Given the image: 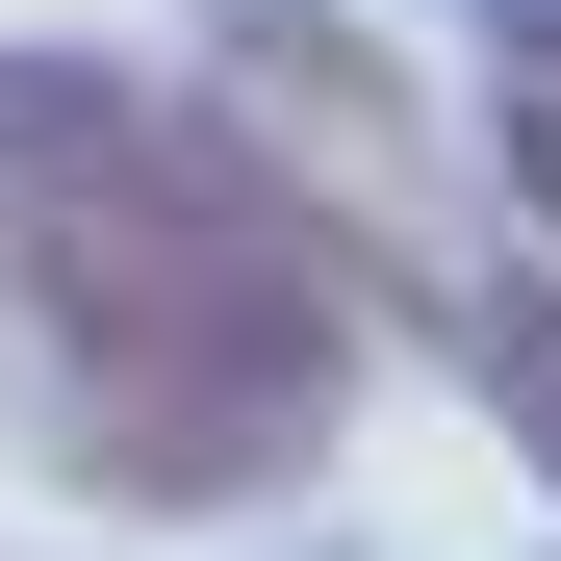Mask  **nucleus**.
Here are the masks:
<instances>
[{"mask_svg":"<svg viewBox=\"0 0 561 561\" xmlns=\"http://www.w3.org/2000/svg\"><path fill=\"white\" fill-rule=\"evenodd\" d=\"M357 255L230 103L0 51V357L77 511H280L357 434Z\"/></svg>","mask_w":561,"mask_h":561,"instance_id":"f257e3e1","label":"nucleus"},{"mask_svg":"<svg viewBox=\"0 0 561 561\" xmlns=\"http://www.w3.org/2000/svg\"><path fill=\"white\" fill-rule=\"evenodd\" d=\"M205 103L307 179V230L357 255V307H459V255H434V128H409V77L332 26V0H230V26H205Z\"/></svg>","mask_w":561,"mask_h":561,"instance_id":"f03ea898","label":"nucleus"},{"mask_svg":"<svg viewBox=\"0 0 561 561\" xmlns=\"http://www.w3.org/2000/svg\"><path fill=\"white\" fill-rule=\"evenodd\" d=\"M434 357H459V383L511 409V459L561 485V255H511V280H459V307H434Z\"/></svg>","mask_w":561,"mask_h":561,"instance_id":"7ed1b4c3","label":"nucleus"},{"mask_svg":"<svg viewBox=\"0 0 561 561\" xmlns=\"http://www.w3.org/2000/svg\"><path fill=\"white\" fill-rule=\"evenodd\" d=\"M485 179H511V230L561 255V0H511V26H485Z\"/></svg>","mask_w":561,"mask_h":561,"instance_id":"20e7f679","label":"nucleus"}]
</instances>
